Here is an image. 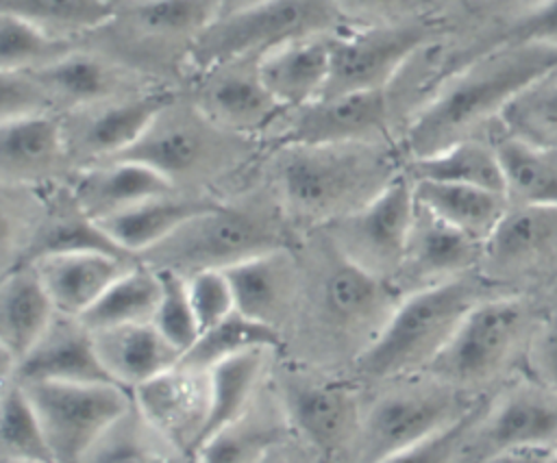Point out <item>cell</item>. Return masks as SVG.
<instances>
[{
    "label": "cell",
    "instance_id": "obj_35",
    "mask_svg": "<svg viewBox=\"0 0 557 463\" xmlns=\"http://www.w3.org/2000/svg\"><path fill=\"white\" fill-rule=\"evenodd\" d=\"M287 420L250 406L244 415L209 435L196 450L194 463H261V459L283 443Z\"/></svg>",
    "mask_w": 557,
    "mask_h": 463
},
{
    "label": "cell",
    "instance_id": "obj_41",
    "mask_svg": "<svg viewBox=\"0 0 557 463\" xmlns=\"http://www.w3.org/2000/svg\"><path fill=\"white\" fill-rule=\"evenodd\" d=\"M4 11L65 37L67 33L102 30L117 13V0H2Z\"/></svg>",
    "mask_w": 557,
    "mask_h": 463
},
{
    "label": "cell",
    "instance_id": "obj_45",
    "mask_svg": "<svg viewBox=\"0 0 557 463\" xmlns=\"http://www.w3.org/2000/svg\"><path fill=\"white\" fill-rule=\"evenodd\" d=\"M485 411L487 406L483 402H474V406L450 426L379 463H453L461 452L466 439L476 430Z\"/></svg>",
    "mask_w": 557,
    "mask_h": 463
},
{
    "label": "cell",
    "instance_id": "obj_43",
    "mask_svg": "<svg viewBox=\"0 0 557 463\" xmlns=\"http://www.w3.org/2000/svg\"><path fill=\"white\" fill-rule=\"evenodd\" d=\"M150 435H157L135 409L124 413L81 459V463H163Z\"/></svg>",
    "mask_w": 557,
    "mask_h": 463
},
{
    "label": "cell",
    "instance_id": "obj_29",
    "mask_svg": "<svg viewBox=\"0 0 557 463\" xmlns=\"http://www.w3.org/2000/svg\"><path fill=\"white\" fill-rule=\"evenodd\" d=\"M211 204L215 202L165 193L98 220L96 224L122 252L146 254Z\"/></svg>",
    "mask_w": 557,
    "mask_h": 463
},
{
    "label": "cell",
    "instance_id": "obj_32",
    "mask_svg": "<svg viewBox=\"0 0 557 463\" xmlns=\"http://www.w3.org/2000/svg\"><path fill=\"white\" fill-rule=\"evenodd\" d=\"M411 183H413L416 202L422 209L431 211L435 217L444 220L446 224L463 230L466 235L483 243L509 207L505 193L483 189V187L433 183V180H411Z\"/></svg>",
    "mask_w": 557,
    "mask_h": 463
},
{
    "label": "cell",
    "instance_id": "obj_24",
    "mask_svg": "<svg viewBox=\"0 0 557 463\" xmlns=\"http://www.w3.org/2000/svg\"><path fill=\"white\" fill-rule=\"evenodd\" d=\"M63 122L39 113L0 124V183H35L67 159Z\"/></svg>",
    "mask_w": 557,
    "mask_h": 463
},
{
    "label": "cell",
    "instance_id": "obj_8",
    "mask_svg": "<svg viewBox=\"0 0 557 463\" xmlns=\"http://www.w3.org/2000/svg\"><path fill=\"white\" fill-rule=\"evenodd\" d=\"M527 326L518 298H481L426 367L437 383L459 387L492 378L513 354Z\"/></svg>",
    "mask_w": 557,
    "mask_h": 463
},
{
    "label": "cell",
    "instance_id": "obj_34",
    "mask_svg": "<svg viewBox=\"0 0 557 463\" xmlns=\"http://www.w3.org/2000/svg\"><path fill=\"white\" fill-rule=\"evenodd\" d=\"M161 296V274L150 265H131L78 317L89 330L148 324Z\"/></svg>",
    "mask_w": 557,
    "mask_h": 463
},
{
    "label": "cell",
    "instance_id": "obj_42",
    "mask_svg": "<svg viewBox=\"0 0 557 463\" xmlns=\"http://www.w3.org/2000/svg\"><path fill=\"white\" fill-rule=\"evenodd\" d=\"M70 48L65 37H59L30 20L0 11V70L4 72H35Z\"/></svg>",
    "mask_w": 557,
    "mask_h": 463
},
{
    "label": "cell",
    "instance_id": "obj_15",
    "mask_svg": "<svg viewBox=\"0 0 557 463\" xmlns=\"http://www.w3.org/2000/svg\"><path fill=\"white\" fill-rule=\"evenodd\" d=\"M135 409L168 443L194 454L209 409L207 372L176 365L133 389Z\"/></svg>",
    "mask_w": 557,
    "mask_h": 463
},
{
    "label": "cell",
    "instance_id": "obj_3",
    "mask_svg": "<svg viewBox=\"0 0 557 463\" xmlns=\"http://www.w3.org/2000/svg\"><path fill=\"white\" fill-rule=\"evenodd\" d=\"M479 300L476 283L466 276L413 289L398 300L361 350L357 370L368 378H392L426 370Z\"/></svg>",
    "mask_w": 557,
    "mask_h": 463
},
{
    "label": "cell",
    "instance_id": "obj_46",
    "mask_svg": "<svg viewBox=\"0 0 557 463\" xmlns=\"http://www.w3.org/2000/svg\"><path fill=\"white\" fill-rule=\"evenodd\" d=\"M185 283L200 333L235 313V298L224 270H198L187 274Z\"/></svg>",
    "mask_w": 557,
    "mask_h": 463
},
{
    "label": "cell",
    "instance_id": "obj_5",
    "mask_svg": "<svg viewBox=\"0 0 557 463\" xmlns=\"http://www.w3.org/2000/svg\"><path fill=\"white\" fill-rule=\"evenodd\" d=\"M276 248H285V243L270 217L215 202L148 250L146 259L150 267L187 276L198 270H226Z\"/></svg>",
    "mask_w": 557,
    "mask_h": 463
},
{
    "label": "cell",
    "instance_id": "obj_18",
    "mask_svg": "<svg viewBox=\"0 0 557 463\" xmlns=\"http://www.w3.org/2000/svg\"><path fill=\"white\" fill-rule=\"evenodd\" d=\"M128 256L111 250H67L44 254L28 263L41 278L54 311L81 317L131 267Z\"/></svg>",
    "mask_w": 557,
    "mask_h": 463
},
{
    "label": "cell",
    "instance_id": "obj_44",
    "mask_svg": "<svg viewBox=\"0 0 557 463\" xmlns=\"http://www.w3.org/2000/svg\"><path fill=\"white\" fill-rule=\"evenodd\" d=\"M159 274L161 296L152 317V326L181 352L183 359V354L196 343L200 326L187 296L185 276L174 270H159Z\"/></svg>",
    "mask_w": 557,
    "mask_h": 463
},
{
    "label": "cell",
    "instance_id": "obj_26",
    "mask_svg": "<svg viewBox=\"0 0 557 463\" xmlns=\"http://www.w3.org/2000/svg\"><path fill=\"white\" fill-rule=\"evenodd\" d=\"M30 74L50 98L52 109L65 107L78 111L124 96L122 70L107 57L85 50L72 48Z\"/></svg>",
    "mask_w": 557,
    "mask_h": 463
},
{
    "label": "cell",
    "instance_id": "obj_39",
    "mask_svg": "<svg viewBox=\"0 0 557 463\" xmlns=\"http://www.w3.org/2000/svg\"><path fill=\"white\" fill-rule=\"evenodd\" d=\"M0 463H54L39 415L17 380L0 389Z\"/></svg>",
    "mask_w": 557,
    "mask_h": 463
},
{
    "label": "cell",
    "instance_id": "obj_49",
    "mask_svg": "<svg viewBox=\"0 0 557 463\" xmlns=\"http://www.w3.org/2000/svg\"><path fill=\"white\" fill-rule=\"evenodd\" d=\"M531 367L537 380L553 393H557V317L544 322L529 350Z\"/></svg>",
    "mask_w": 557,
    "mask_h": 463
},
{
    "label": "cell",
    "instance_id": "obj_36",
    "mask_svg": "<svg viewBox=\"0 0 557 463\" xmlns=\"http://www.w3.org/2000/svg\"><path fill=\"white\" fill-rule=\"evenodd\" d=\"M405 174L411 180L472 185L505 193L503 172L494 146H485L472 137L455 141L426 157L409 159Z\"/></svg>",
    "mask_w": 557,
    "mask_h": 463
},
{
    "label": "cell",
    "instance_id": "obj_10",
    "mask_svg": "<svg viewBox=\"0 0 557 463\" xmlns=\"http://www.w3.org/2000/svg\"><path fill=\"white\" fill-rule=\"evenodd\" d=\"M431 35L433 28L424 22L370 24L333 33L331 72L322 96L389 89L403 67L429 46Z\"/></svg>",
    "mask_w": 557,
    "mask_h": 463
},
{
    "label": "cell",
    "instance_id": "obj_7",
    "mask_svg": "<svg viewBox=\"0 0 557 463\" xmlns=\"http://www.w3.org/2000/svg\"><path fill=\"white\" fill-rule=\"evenodd\" d=\"M416 215L413 183L398 172L374 198L329 222V235L339 256L389 278L400 272Z\"/></svg>",
    "mask_w": 557,
    "mask_h": 463
},
{
    "label": "cell",
    "instance_id": "obj_4",
    "mask_svg": "<svg viewBox=\"0 0 557 463\" xmlns=\"http://www.w3.org/2000/svg\"><path fill=\"white\" fill-rule=\"evenodd\" d=\"M342 22L335 0H250L222 11L191 46L200 74L233 61H255L294 39L331 35Z\"/></svg>",
    "mask_w": 557,
    "mask_h": 463
},
{
    "label": "cell",
    "instance_id": "obj_54",
    "mask_svg": "<svg viewBox=\"0 0 557 463\" xmlns=\"http://www.w3.org/2000/svg\"><path fill=\"white\" fill-rule=\"evenodd\" d=\"M261 463H296L285 450H283V443H278L276 448H272L263 459Z\"/></svg>",
    "mask_w": 557,
    "mask_h": 463
},
{
    "label": "cell",
    "instance_id": "obj_40",
    "mask_svg": "<svg viewBox=\"0 0 557 463\" xmlns=\"http://www.w3.org/2000/svg\"><path fill=\"white\" fill-rule=\"evenodd\" d=\"M281 343L276 326L250 320L242 313H231L222 322L205 328L196 343L183 354L181 365L194 370H211L215 363L248 350H274Z\"/></svg>",
    "mask_w": 557,
    "mask_h": 463
},
{
    "label": "cell",
    "instance_id": "obj_1",
    "mask_svg": "<svg viewBox=\"0 0 557 463\" xmlns=\"http://www.w3.org/2000/svg\"><path fill=\"white\" fill-rule=\"evenodd\" d=\"M557 65V46L503 41L440 85L407 124L403 146L409 159L426 157L498 117L507 102L540 74Z\"/></svg>",
    "mask_w": 557,
    "mask_h": 463
},
{
    "label": "cell",
    "instance_id": "obj_22",
    "mask_svg": "<svg viewBox=\"0 0 557 463\" xmlns=\"http://www.w3.org/2000/svg\"><path fill=\"white\" fill-rule=\"evenodd\" d=\"M331 39L333 33L294 39L257 59L263 85L285 111L309 104L324 93L331 72Z\"/></svg>",
    "mask_w": 557,
    "mask_h": 463
},
{
    "label": "cell",
    "instance_id": "obj_50",
    "mask_svg": "<svg viewBox=\"0 0 557 463\" xmlns=\"http://www.w3.org/2000/svg\"><path fill=\"white\" fill-rule=\"evenodd\" d=\"M479 463H557V448H509L490 452Z\"/></svg>",
    "mask_w": 557,
    "mask_h": 463
},
{
    "label": "cell",
    "instance_id": "obj_37",
    "mask_svg": "<svg viewBox=\"0 0 557 463\" xmlns=\"http://www.w3.org/2000/svg\"><path fill=\"white\" fill-rule=\"evenodd\" d=\"M268 352L270 350H263V348L248 350L231 359H224L215 363L211 370H207L209 409H207V420H205V428L198 446L209 435H213L228 422L237 420L252 406Z\"/></svg>",
    "mask_w": 557,
    "mask_h": 463
},
{
    "label": "cell",
    "instance_id": "obj_48",
    "mask_svg": "<svg viewBox=\"0 0 557 463\" xmlns=\"http://www.w3.org/2000/svg\"><path fill=\"white\" fill-rule=\"evenodd\" d=\"M503 41H540L557 46V0H540L507 28Z\"/></svg>",
    "mask_w": 557,
    "mask_h": 463
},
{
    "label": "cell",
    "instance_id": "obj_16",
    "mask_svg": "<svg viewBox=\"0 0 557 463\" xmlns=\"http://www.w3.org/2000/svg\"><path fill=\"white\" fill-rule=\"evenodd\" d=\"M13 380L113 383L96 352L94 333L72 315L57 313L35 346L17 361Z\"/></svg>",
    "mask_w": 557,
    "mask_h": 463
},
{
    "label": "cell",
    "instance_id": "obj_52",
    "mask_svg": "<svg viewBox=\"0 0 557 463\" xmlns=\"http://www.w3.org/2000/svg\"><path fill=\"white\" fill-rule=\"evenodd\" d=\"M15 237V215L7 198L0 193V256L11 248Z\"/></svg>",
    "mask_w": 557,
    "mask_h": 463
},
{
    "label": "cell",
    "instance_id": "obj_55",
    "mask_svg": "<svg viewBox=\"0 0 557 463\" xmlns=\"http://www.w3.org/2000/svg\"><path fill=\"white\" fill-rule=\"evenodd\" d=\"M0 11H4V4H2V0H0Z\"/></svg>",
    "mask_w": 557,
    "mask_h": 463
},
{
    "label": "cell",
    "instance_id": "obj_17",
    "mask_svg": "<svg viewBox=\"0 0 557 463\" xmlns=\"http://www.w3.org/2000/svg\"><path fill=\"white\" fill-rule=\"evenodd\" d=\"M281 404L287 424L320 450H335L357 437L361 424L357 396L342 383L289 378Z\"/></svg>",
    "mask_w": 557,
    "mask_h": 463
},
{
    "label": "cell",
    "instance_id": "obj_51",
    "mask_svg": "<svg viewBox=\"0 0 557 463\" xmlns=\"http://www.w3.org/2000/svg\"><path fill=\"white\" fill-rule=\"evenodd\" d=\"M403 2L405 0H335L342 15L344 13H359V15H368V17L385 15V13L394 11L396 7H400Z\"/></svg>",
    "mask_w": 557,
    "mask_h": 463
},
{
    "label": "cell",
    "instance_id": "obj_47",
    "mask_svg": "<svg viewBox=\"0 0 557 463\" xmlns=\"http://www.w3.org/2000/svg\"><path fill=\"white\" fill-rule=\"evenodd\" d=\"M50 111L52 102L33 74L0 70V124Z\"/></svg>",
    "mask_w": 557,
    "mask_h": 463
},
{
    "label": "cell",
    "instance_id": "obj_21",
    "mask_svg": "<svg viewBox=\"0 0 557 463\" xmlns=\"http://www.w3.org/2000/svg\"><path fill=\"white\" fill-rule=\"evenodd\" d=\"M483 456L509 448H557V400L553 391L516 389L485 411L476 430Z\"/></svg>",
    "mask_w": 557,
    "mask_h": 463
},
{
    "label": "cell",
    "instance_id": "obj_20",
    "mask_svg": "<svg viewBox=\"0 0 557 463\" xmlns=\"http://www.w3.org/2000/svg\"><path fill=\"white\" fill-rule=\"evenodd\" d=\"M483 259V241L435 217L416 202V215L409 230L400 272L420 287L463 276Z\"/></svg>",
    "mask_w": 557,
    "mask_h": 463
},
{
    "label": "cell",
    "instance_id": "obj_23",
    "mask_svg": "<svg viewBox=\"0 0 557 463\" xmlns=\"http://www.w3.org/2000/svg\"><path fill=\"white\" fill-rule=\"evenodd\" d=\"M91 333L96 352L109 378L128 391L181 363V352L152 326V322Z\"/></svg>",
    "mask_w": 557,
    "mask_h": 463
},
{
    "label": "cell",
    "instance_id": "obj_6",
    "mask_svg": "<svg viewBox=\"0 0 557 463\" xmlns=\"http://www.w3.org/2000/svg\"><path fill=\"white\" fill-rule=\"evenodd\" d=\"M22 387L39 415L54 463H81L87 450L133 406L128 389L115 383H28Z\"/></svg>",
    "mask_w": 557,
    "mask_h": 463
},
{
    "label": "cell",
    "instance_id": "obj_2",
    "mask_svg": "<svg viewBox=\"0 0 557 463\" xmlns=\"http://www.w3.org/2000/svg\"><path fill=\"white\" fill-rule=\"evenodd\" d=\"M400 170L383 143L283 146L278 187L307 220H335L374 198Z\"/></svg>",
    "mask_w": 557,
    "mask_h": 463
},
{
    "label": "cell",
    "instance_id": "obj_56",
    "mask_svg": "<svg viewBox=\"0 0 557 463\" xmlns=\"http://www.w3.org/2000/svg\"><path fill=\"white\" fill-rule=\"evenodd\" d=\"M226 4H228V0H224V9H226Z\"/></svg>",
    "mask_w": 557,
    "mask_h": 463
},
{
    "label": "cell",
    "instance_id": "obj_14",
    "mask_svg": "<svg viewBox=\"0 0 557 463\" xmlns=\"http://www.w3.org/2000/svg\"><path fill=\"white\" fill-rule=\"evenodd\" d=\"M194 107L231 135H252L278 122L285 109L272 98L255 61H233L200 72Z\"/></svg>",
    "mask_w": 557,
    "mask_h": 463
},
{
    "label": "cell",
    "instance_id": "obj_9",
    "mask_svg": "<svg viewBox=\"0 0 557 463\" xmlns=\"http://www.w3.org/2000/svg\"><path fill=\"white\" fill-rule=\"evenodd\" d=\"M474 404L444 383L411 387L376 400L357 430L359 463H379L457 422Z\"/></svg>",
    "mask_w": 557,
    "mask_h": 463
},
{
    "label": "cell",
    "instance_id": "obj_19",
    "mask_svg": "<svg viewBox=\"0 0 557 463\" xmlns=\"http://www.w3.org/2000/svg\"><path fill=\"white\" fill-rule=\"evenodd\" d=\"M165 193H174L165 176L126 159L87 165L72 185V202L94 222Z\"/></svg>",
    "mask_w": 557,
    "mask_h": 463
},
{
    "label": "cell",
    "instance_id": "obj_25",
    "mask_svg": "<svg viewBox=\"0 0 557 463\" xmlns=\"http://www.w3.org/2000/svg\"><path fill=\"white\" fill-rule=\"evenodd\" d=\"M224 11V0H131L128 9H117L107 24L131 33L144 43L187 46V54L196 39Z\"/></svg>",
    "mask_w": 557,
    "mask_h": 463
},
{
    "label": "cell",
    "instance_id": "obj_33",
    "mask_svg": "<svg viewBox=\"0 0 557 463\" xmlns=\"http://www.w3.org/2000/svg\"><path fill=\"white\" fill-rule=\"evenodd\" d=\"M509 204L557 207V148L505 135L494 143Z\"/></svg>",
    "mask_w": 557,
    "mask_h": 463
},
{
    "label": "cell",
    "instance_id": "obj_30",
    "mask_svg": "<svg viewBox=\"0 0 557 463\" xmlns=\"http://www.w3.org/2000/svg\"><path fill=\"white\" fill-rule=\"evenodd\" d=\"M557 248V207L509 204L483 243V261L496 270H522Z\"/></svg>",
    "mask_w": 557,
    "mask_h": 463
},
{
    "label": "cell",
    "instance_id": "obj_27",
    "mask_svg": "<svg viewBox=\"0 0 557 463\" xmlns=\"http://www.w3.org/2000/svg\"><path fill=\"white\" fill-rule=\"evenodd\" d=\"M322 302L339 326H376L379 330L398 304V298L389 278L376 276L339 256L324 276Z\"/></svg>",
    "mask_w": 557,
    "mask_h": 463
},
{
    "label": "cell",
    "instance_id": "obj_12",
    "mask_svg": "<svg viewBox=\"0 0 557 463\" xmlns=\"http://www.w3.org/2000/svg\"><path fill=\"white\" fill-rule=\"evenodd\" d=\"M224 135L226 130L209 122L196 107L191 113H176L170 102L141 139L117 159L148 165L176 187L178 180L218 163Z\"/></svg>",
    "mask_w": 557,
    "mask_h": 463
},
{
    "label": "cell",
    "instance_id": "obj_13",
    "mask_svg": "<svg viewBox=\"0 0 557 463\" xmlns=\"http://www.w3.org/2000/svg\"><path fill=\"white\" fill-rule=\"evenodd\" d=\"M172 102L168 93H124L96 107L78 109L72 122H63L70 157L94 163L111 161L135 146L159 113Z\"/></svg>",
    "mask_w": 557,
    "mask_h": 463
},
{
    "label": "cell",
    "instance_id": "obj_31",
    "mask_svg": "<svg viewBox=\"0 0 557 463\" xmlns=\"http://www.w3.org/2000/svg\"><path fill=\"white\" fill-rule=\"evenodd\" d=\"M54 315L52 300L30 263L0 280V343L17 361L35 346Z\"/></svg>",
    "mask_w": 557,
    "mask_h": 463
},
{
    "label": "cell",
    "instance_id": "obj_53",
    "mask_svg": "<svg viewBox=\"0 0 557 463\" xmlns=\"http://www.w3.org/2000/svg\"><path fill=\"white\" fill-rule=\"evenodd\" d=\"M15 365H17L15 354H13L4 343H0V389H2L9 380H13Z\"/></svg>",
    "mask_w": 557,
    "mask_h": 463
},
{
    "label": "cell",
    "instance_id": "obj_11",
    "mask_svg": "<svg viewBox=\"0 0 557 463\" xmlns=\"http://www.w3.org/2000/svg\"><path fill=\"white\" fill-rule=\"evenodd\" d=\"M289 113L281 128L283 146L381 143L387 133L392 102L387 89L322 96Z\"/></svg>",
    "mask_w": 557,
    "mask_h": 463
},
{
    "label": "cell",
    "instance_id": "obj_38",
    "mask_svg": "<svg viewBox=\"0 0 557 463\" xmlns=\"http://www.w3.org/2000/svg\"><path fill=\"white\" fill-rule=\"evenodd\" d=\"M505 135L540 148H557V65L518 91L498 115Z\"/></svg>",
    "mask_w": 557,
    "mask_h": 463
},
{
    "label": "cell",
    "instance_id": "obj_28",
    "mask_svg": "<svg viewBox=\"0 0 557 463\" xmlns=\"http://www.w3.org/2000/svg\"><path fill=\"white\" fill-rule=\"evenodd\" d=\"M233 289L235 311L276 326L294 293V263L285 248L244 259L224 270Z\"/></svg>",
    "mask_w": 557,
    "mask_h": 463
}]
</instances>
